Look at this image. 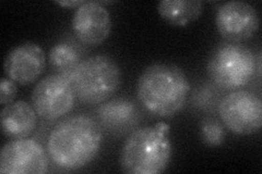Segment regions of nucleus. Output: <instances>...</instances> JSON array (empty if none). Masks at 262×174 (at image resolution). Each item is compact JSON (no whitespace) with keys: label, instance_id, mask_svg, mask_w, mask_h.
Listing matches in <instances>:
<instances>
[{"label":"nucleus","instance_id":"obj_1","mask_svg":"<svg viewBox=\"0 0 262 174\" xmlns=\"http://www.w3.org/2000/svg\"><path fill=\"white\" fill-rule=\"evenodd\" d=\"M102 142L103 132L94 119L83 114L71 115L51 131L47 151L57 167L75 171L96 158Z\"/></svg>","mask_w":262,"mask_h":174},{"label":"nucleus","instance_id":"obj_2","mask_svg":"<svg viewBox=\"0 0 262 174\" xmlns=\"http://www.w3.org/2000/svg\"><path fill=\"white\" fill-rule=\"evenodd\" d=\"M190 92V83L182 68L158 62L146 67L137 83L141 105L153 115L169 118L183 109Z\"/></svg>","mask_w":262,"mask_h":174},{"label":"nucleus","instance_id":"obj_3","mask_svg":"<svg viewBox=\"0 0 262 174\" xmlns=\"http://www.w3.org/2000/svg\"><path fill=\"white\" fill-rule=\"evenodd\" d=\"M169 126L160 122L154 127L137 129L125 140L119 163L128 174H160L171 159Z\"/></svg>","mask_w":262,"mask_h":174},{"label":"nucleus","instance_id":"obj_4","mask_svg":"<svg viewBox=\"0 0 262 174\" xmlns=\"http://www.w3.org/2000/svg\"><path fill=\"white\" fill-rule=\"evenodd\" d=\"M63 77L71 83L79 101L88 105L107 102L116 94L121 83L118 64L105 55L85 58L75 70Z\"/></svg>","mask_w":262,"mask_h":174},{"label":"nucleus","instance_id":"obj_5","mask_svg":"<svg viewBox=\"0 0 262 174\" xmlns=\"http://www.w3.org/2000/svg\"><path fill=\"white\" fill-rule=\"evenodd\" d=\"M207 69L216 85L237 90L247 85L255 77L257 61L248 47L223 41L210 54Z\"/></svg>","mask_w":262,"mask_h":174},{"label":"nucleus","instance_id":"obj_6","mask_svg":"<svg viewBox=\"0 0 262 174\" xmlns=\"http://www.w3.org/2000/svg\"><path fill=\"white\" fill-rule=\"evenodd\" d=\"M219 115L233 133L255 134L262 127V101L249 90H233L221 101Z\"/></svg>","mask_w":262,"mask_h":174},{"label":"nucleus","instance_id":"obj_7","mask_svg":"<svg viewBox=\"0 0 262 174\" xmlns=\"http://www.w3.org/2000/svg\"><path fill=\"white\" fill-rule=\"evenodd\" d=\"M76 98L75 89L67 79L61 74H51L32 90L31 102L40 118L55 121L73 109Z\"/></svg>","mask_w":262,"mask_h":174},{"label":"nucleus","instance_id":"obj_8","mask_svg":"<svg viewBox=\"0 0 262 174\" xmlns=\"http://www.w3.org/2000/svg\"><path fill=\"white\" fill-rule=\"evenodd\" d=\"M48 167L45 149L34 139H12L0 153V173L3 174H44Z\"/></svg>","mask_w":262,"mask_h":174},{"label":"nucleus","instance_id":"obj_9","mask_svg":"<svg viewBox=\"0 0 262 174\" xmlns=\"http://www.w3.org/2000/svg\"><path fill=\"white\" fill-rule=\"evenodd\" d=\"M215 24L225 41L241 44L251 38L258 31L260 19L255 7L233 0L217 8Z\"/></svg>","mask_w":262,"mask_h":174},{"label":"nucleus","instance_id":"obj_10","mask_svg":"<svg viewBox=\"0 0 262 174\" xmlns=\"http://www.w3.org/2000/svg\"><path fill=\"white\" fill-rule=\"evenodd\" d=\"M46 65L43 48L33 41L13 47L7 54L4 70L8 79L20 85H29L42 76Z\"/></svg>","mask_w":262,"mask_h":174},{"label":"nucleus","instance_id":"obj_11","mask_svg":"<svg viewBox=\"0 0 262 174\" xmlns=\"http://www.w3.org/2000/svg\"><path fill=\"white\" fill-rule=\"evenodd\" d=\"M72 29L82 43L101 45L111 34V13L101 3L85 2L73 14Z\"/></svg>","mask_w":262,"mask_h":174},{"label":"nucleus","instance_id":"obj_12","mask_svg":"<svg viewBox=\"0 0 262 174\" xmlns=\"http://www.w3.org/2000/svg\"><path fill=\"white\" fill-rule=\"evenodd\" d=\"M2 131L11 139L28 138L37 124V113L27 102L18 101L4 106L0 112Z\"/></svg>","mask_w":262,"mask_h":174},{"label":"nucleus","instance_id":"obj_13","mask_svg":"<svg viewBox=\"0 0 262 174\" xmlns=\"http://www.w3.org/2000/svg\"><path fill=\"white\" fill-rule=\"evenodd\" d=\"M102 126L111 132L126 133L139 122L137 106L126 98H114L105 102L97 110Z\"/></svg>","mask_w":262,"mask_h":174},{"label":"nucleus","instance_id":"obj_14","mask_svg":"<svg viewBox=\"0 0 262 174\" xmlns=\"http://www.w3.org/2000/svg\"><path fill=\"white\" fill-rule=\"evenodd\" d=\"M201 0H162L158 12L162 18L174 27H186L202 14Z\"/></svg>","mask_w":262,"mask_h":174},{"label":"nucleus","instance_id":"obj_15","mask_svg":"<svg viewBox=\"0 0 262 174\" xmlns=\"http://www.w3.org/2000/svg\"><path fill=\"white\" fill-rule=\"evenodd\" d=\"M49 62L58 74L67 76L79 64L80 54L71 44L58 43L51 48Z\"/></svg>","mask_w":262,"mask_h":174},{"label":"nucleus","instance_id":"obj_16","mask_svg":"<svg viewBox=\"0 0 262 174\" xmlns=\"http://www.w3.org/2000/svg\"><path fill=\"white\" fill-rule=\"evenodd\" d=\"M201 138L204 144L215 147L221 146L225 139V129L217 120L207 118L201 122Z\"/></svg>","mask_w":262,"mask_h":174},{"label":"nucleus","instance_id":"obj_17","mask_svg":"<svg viewBox=\"0 0 262 174\" xmlns=\"http://www.w3.org/2000/svg\"><path fill=\"white\" fill-rule=\"evenodd\" d=\"M16 92H18V88H16L15 82L7 78L2 79V83H0V104L3 106L11 104L15 98Z\"/></svg>","mask_w":262,"mask_h":174},{"label":"nucleus","instance_id":"obj_18","mask_svg":"<svg viewBox=\"0 0 262 174\" xmlns=\"http://www.w3.org/2000/svg\"><path fill=\"white\" fill-rule=\"evenodd\" d=\"M57 5H59L61 7H70V8H79L80 6L83 5L85 2L84 0H57L55 2Z\"/></svg>","mask_w":262,"mask_h":174}]
</instances>
